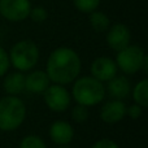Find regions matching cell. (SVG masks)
Here are the masks:
<instances>
[{"instance_id": "6da1fadb", "label": "cell", "mask_w": 148, "mask_h": 148, "mask_svg": "<svg viewBox=\"0 0 148 148\" xmlns=\"http://www.w3.org/2000/svg\"><path fill=\"white\" fill-rule=\"evenodd\" d=\"M81 59L69 47L56 48L47 60L46 73L49 81L56 84H69L78 78L81 73Z\"/></svg>"}, {"instance_id": "7a4b0ae2", "label": "cell", "mask_w": 148, "mask_h": 148, "mask_svg": "<svg viewBox=\"0 0 148 148\" xmlns=\"http://www.w3.org/2000/svg\"><path fill=\"white\" fill-rule=\"evenodd\" d=\"M105 92L107 90L103 82L94 77H81L74 81L70 96L75 100L77 104L90 108L101 103L105 97Z\"/></svg>"}, {"instance_id": "3957f363", "label": "cell", "mask_w": 148, "mask_h": 148, "mask_svg": "<svg viewBox=\"0 0 148 148\" xmlns=\"http://www.w3.org/2000/svg\"><path fill=\"white\" fill-rule=\"evenodd\" d=\"M26 118L25 103L18 96L7 95L0 99V130L14 131Z\"/></svg>"}, {"instance_id": "277c9868", "label": "cell", "mask_w": 148, "mask_h": 148, "mask_svg": "<svg viewBox=\"0 0 148 148\" xmlns=\"http://www.w3.org/2000/svg\"><path fill=\"white\" fill-rule=\"evenodd\" d=\"M9 62L18 72H27L36 65L39 60V49L34 42L20 40L10 48Z\"/></svg>"}, {"instance_id": "5b68a950", "label": "cell", "mask_w": 148, "mask_h": 148, "mask_svg": "<svg viewBox=\"0 0 148 148\" xmlns=\"http://www.w3.org/2000/svg\"><path fill=\"white\" fill-rule=\"evenodd\" d=\"M116 65L125 74H135L140 69H144V72H147L148 59L143 48H140L139 46L129 44L123 49L118 51Z\"/></svg>"}, {"instance_id": "8992f818", "label": "cell", "mask_w": 148, "mask_h": 148, "mask_svg": "<svg viewBox=\"0 0 148 148\" xmlns=\"http://www.w3.org/2000/svg\"><path fill=\"white\" fill-rule=\"evenodd\" d=\"M43 95L44 103L48 107V109L56 113L65 112L70 107V103H72L70 92L62 84H49L46 91L43 92Z\"/></svg>"}, {"instance_id": "52a82bcc", "label": "cell", "mask_w": 148, "mask_h": 148, "mask_svg": "<svg viewBox=\"0 0 148 148\" xmlns=\"http://www.w3.org/2000/svg\"><path fill=\"white\" fill-rule=\"evenodd\" d=\"M30 9L29 0H0V14L12 22H20L27 18Z\"/></svg>"}, {"instance_id": "ba28073f", "label": "cell", "mask_w": 148, "mask_h": 148, "mask_svg": "<svg viewBox=\"0 0 148 148\" xmlns=\"http://www.w3.org/2000/svg\"><path fill=\"white\" fill-rule=\"evenodd\" d=\"M126 108L127 107L123 103V100H108L100 108V118L105 123H117L125 118Z\"/></svg>"}, {"instance_id": "9c48e42d", "label": "cell", "mask_w": 148, "mask_h": 148, "mask_svg": "<svg viewBox=\"0 0 148 148\" xmlns=\"http://www.w3.org/2000/svg\"><path fill=\"white\" fill-rule=\"evenodd\" d=\"M114 75H117V65L116 61L109 57H97L91 64V77L100 82H108Z\"/></svg>"}, {"instance_id": "30bf717a", "label": "cell", "mask_w": 148, "mask_h": 148, "mask_svg": "<svg viewBox=\"0 0 148 148\" xmlns=\"http://www.w3.org/2000/svg\"><path fill=\"white\" fill-rule=\"evenodd\" d=\"M131 34L127 26L123 23H116L110 29H108L107 43L113 51H121L130 44Z\"/></svg>"}, {"instance_id": "8fae6325", "label": "cell", "mask_w": 148, "mask_h": 148, "mask_svg": "<svg viewBox=\"0 0 148 148\" xmlns=\"http://www.w3.org/2000/svg\"><path fill=\"white\" fill-rule=\"evenodd\" d=\"M74 129L66 121H55L49 126V138L57 146H68L74 139Z\"/></svg>"}, {"instance_id": "7c38bea8", "label": "cell", "mask_w": 148, "mask_h": 148, "mask_svg": "<svg viewBox=\"0 0 148 148\" xmlns=\"http://www.w3.org/2000/svg\"><path fill=\"white\" fill-rule=\"evenodd\" d=\"M51 84L48 75L43 70H34L25 75V90L33 94H43Z\"/></svg>"}, {"instance_id": "4fadbf2b", "label": "cell", "mask_w": 148, "mask_h": 148, "mask_svg": "<svg viewBox=\"0 0 148 148\" xmlns=\"http://www.w3.org/2000/svg\"><path fill=\"white\" fill-rule=\"evenodd\" d=\"M108 92L113 99L123 100L131 92V83L125 75H114L108 81Z\"/></svg>"}, {"instance_id": "5bb4252c", "label": "cell", "mask_w": 148, "mask_h": 148, "mask_svg": "<svg viewBox=\"0 0 148 148\" xmlns=\"http://www.w3.org/2000/svg\"><path fill=\"white\" fill-rule=\"evenodd\" d=\"M3 86H4V90L8 95L17 96L21 92L25 91V75L22 74V72L9 73L4 78Z\"/></svg>"}, {"instance_id": "9a60e30c", "label": "cell", "mask_w": 148, "mask_h": 148, "mask_svg": "<svg viewBox=\"0 0 148 148\" xmlns=\"http://www.w3.org/2000/svg\"><path fill=\"white\" fill-rule=\"evenodd\" d=\"M133 99L134 103L140 105L142 108L148 107V81L147 79H142L134 86L133 88Z\"/></svg>"}, {"instance_id": "2e32d148", "label": "cell", "mask_w": 148, "mask_h": 148, "mask_svg": "<svg viewBox=\"0 0 148 148\" xmlns=\"http://www.w3.org/2000/svg\"><path fill=\"white\" fill-rule=\"evenodd\" d=\"M90 23H91V27L96 33H104V31H107L109 29V18H108V16L104 14L103 12H97V10L91 12Z\"/></svg>"}, {"instance_id": "e0dca14e", "label": "cell", "mask_w": 148, "mask_h": 148, "mask_svg": "<svg viewBox=\"0 0 148 148\" xmlns=\"http://www.w3.org/2000/svg\"><path fill=\"white\" fill-rule=\"evenodd\" d=\"M18 148H47L44 140L38 135H26L20 142Z\"/></svg>"}, {"instance_id": "ac0fdd59", "label": "cell", "mask_w": 148, "mask_h": 148, "mask_svg": "<svg viewBox=\"0 0 148 148\" xmlns=\"http://www.w3.org/2000/svg\"><path fill=\"white\" fill-rule=\"evenodd\" d=\"M75 8L82 13H91L99 7L100 0H73Z\"/></svg>"}, {"instance_id": "d6986e66", "label": "cell", "mask_w": 148, "mask_h": 148, "mask_svg": "<svg viewBox=\"0 0 148 148\" xmlns=\"http://www.w3.org/2000/svg\"><path fill=\"white\" fill-rule=\"evenodd\" d=\"M90 117V112H88V108L84 107V105L81 104H77L75 107H73L72 109V118L75 122L78 123H83L88 120Z\"/></svg>"}, {"instance_id": "ffe728a7", "label": "cell", "mask_w": 148, "mask_h": 148, "mask_svg": "<svg viewBox=\"0 0 148 148\" xmlns=\"http://www.w3.org/2000/svg\"><path fill=\"white\" fill-rule=\"evenodd\" d=\"M29 17L34 21V22H44L48 17V13L47 10L44 9L43 7H35V8H31L30 9V13H29Z\"/></svg>"}, {"instance_id": "44dd1931", "label": "cell", "mask_w": 148, "mask_h": 148, "mask_svg": "<svg viewBox=\"0 0 148 148\" xmlns=\"http://www.w3.org/2000/svg\"><path fill=\"white\" fill-rule=\"evenodd\" d=\"M10 62H9V56L4 49L0 47V78L8 72V68H9Z\"/></svg>"}, {"instance_id": "7402d4cb", "label": "cell", "mask_w": 148, "mask_h": 148, "mask_svg": "<svg viewBox=\"0 0 148 148\" xmlns=\"http://www.w3.org/2000/svg\"><path fill=\"white\" fill-rule=\"evenodd\" d=\"M126 114H127L131 120H138V118H140L142 114H143V108L134 103L133 105L126 108Z\"/></svg>"}, {"instance_id": "603a6c76", "label": "cell", "mask_w": 148, "mask_h": 148, "mask_svg": "<svg viewBox=\"0 0 148 148\" xmlns=\"http://www.w3.org/2000/svg\"><path fill=\"white\" fill-rule=\"evenodd\" d=\"M91 148H120V146H118L114 140H112V139L103 138V139H99V140L95 142L91 146Z\"/></svg>"}, {"instance_id": "cb8c5ba5", "label": "cell", "mask_w": 148, "mask_h": 148, "mask_svg": "<svg viewBox=\"0 0 148 148\" xmlns=\"http://www.w3.org/2000/svg\"><path fill=\"white\" fill-rule=\"evenodd\" d=\"M57 148H70V147L69 146H59Z\"/></svg>"}]
</instances>
